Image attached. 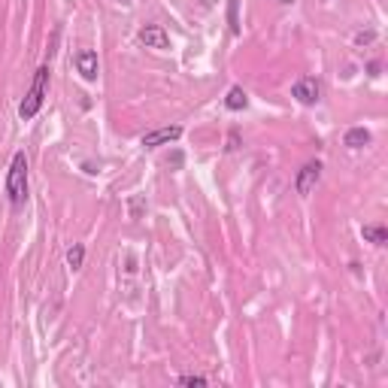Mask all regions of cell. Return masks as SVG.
I'll list each match as a JSON object with an SVG mask.
<instances>
[{
  "label": "cell",
  "instance_id": "6da1fadb",
  "mask_svg": "<svg viewBox=\"0 0 388 388\" xmlns=\"http://www.w3.org/2000/svg\"><path fill=\"white\" fill-rule=\"evenodd\" d=\"M6 194L16 210L25 207L28 200V155L25 152L13 155V164H9V173H6Z\"/></svg>",
  "mask_w": 388,
  "mask_h": 388
},
{
  "label": "cell",
  "instance_id": "7a4b0ae2",
  "mask_svg": "<svg viewBox=\"0 0 388 388\" xmlns=\"http://www.w3.org/2000/svg\"><path fill=\"white\" fill-rule=\"evenodd\" d=\"M45 91H49V64H43L40 70L33 73V82H31L28 95H25V100H21V107H18V116L25 122H31L40 112L43 100H45Z\"/></svg>",
  "mask_w": 388,
  "mask_h": 388
},
{
  "label": "cell",
  "instance_id": "3957f363",
  "mask_svg": "<svg viewBox=\"0 0 388 388\" xmlns=\"http://www.w3.org/2000/svg\"><path fill=\"white\" fill-rule=\"evenodd\" d=\"M291 97L298 100V104H303V107H313V104L322 100V85H318L316 76H301L298 82L291 85Z\"/></svg>",
  "mask_w": 388,
  "mask_h": 388
},
{
  "label": "cell",
  "instance_id": "277c9868",
  "mask_svg": "<svg viewBox=\"0 0 388 388\" xmlns=\"http://www.w3.org/2000/svg\"><path fill=\"white\" fill-rule=\"evenodd\" d=\"M318 179H322V164L318 161H306L301 170H298V179H294V188H298V194H310L316 185H318Z\"/></svg>",
  "mask_w": 388,
  "mask_h": 388
},
{
  "label": "cell",
  "instance_id": "5b68a950",
  "mask_svg": "<svg viewBox=\"0 0 388 388\" xmlns=\"http://www.w3.org/2000/svg\"><path fill=\"white\" fill-rule=\"evenodd\" d=\"M179 136H182V128H179V124H173V128H158V131H152V134L143 136V146H146V149H158V146L176 143Z\"/></svg>",
  "mask_w": 388,
  "mask_h": 388
},
{
  "label": "cell",
  "instance_id": "8992f818",
  "mask_svg": "<svg viewBox=\"0 0 388 388\" xmlns=\"http://www.w3.org/2000/svg\"><path fill=\"white\" fill-rule=\"evenodd\" d=\"M140 43L146 45V49H170V37H167V31L161 25H146L140 31Z\"/></svg>",
  "mask_w": 388,
  "mask_h": 388
},
{
  "label": "cell",
  "instance_id": "52a82bcc",
  "mask_svg": "<svg viewBox=\"0 0 388 388\" xmlns=\"http://www.w3.org/2000/svg\"><path fill=\"white\" fill-rule=\"evenodd\" d=\"M76 70L82 73V79H88V82H95L97 79V52H91V49H82V52H76Z\"/></svg>",
  "mask_w": 388,
  "mask_h": 388
},
{
  "label": "cell",
  "instance_id": "ba28073f",
  "mask_svg": "<svg viewBox=\"0 0 388 388\" xmlns=\"http://www.w3.org/2000/svg\"><path fill=\"white\" fill-rule=\"evenodd\" d=\"M361 237L367 239V243H373V246H385L388 243V231L382 225H364L361 227Z\"/></svg>",
  "mask_w": 388,
  "mask_h": 388
},
{
  "label": "cell",
  "instance_id": "9c48e42d",
  "mask_svg": "<svg viewBox=\"0 0 388 388\" xmlns=\"http://www.w3.org/2000/svg\"><path fill=\"white\" fill-rule=\"evenodd\" d=\"M246 104H249V95H246V91L243 88H239V85H234L231 91H227V97H225V107L227 109H246Z\"/></svg>",
  "mask_w": 388,
  "mask_h": 388
},
{
  "label": "cell",
  "instance_id": "30bf717a",
  "mask_svg": "<svg viewBox=\"0 0 388 388\" xmlns=\"http://www.w3.org/2000/svg\"><path fill=\"white\" fill-rule=\"evenodd\" d=\"M367 143H370V131H364V128H349L346 131V146H349V149H364Z\"/></svg>",
  "mask_w": 388,
  "mask_h": 388
},
{
  "label": "cell",
  "instance_id": "8fae6325",
  "mask_svg": "<svg viewBox=\"0 0 388 388\" xmlns=\"http://www.w3.org/2000/svg\"><path fill=\"white\" fill-rule=\"evenodd\" d=\"M82 258H85V249L76 243V246L70 249V252H67V264H70L73 270H79V267H82Z\"/></svg>",
  "mask_w": 388,
  "mask_h": 388
},
{
  "label": "cell",
  "instance_id": "7c38bea8",
  "mask_svg": "<svg viewBox=\"0 0 388 388\" xmlns=\"http://www.w3.org/2000/svg\"><path fill=\"white\" fill-rule=\"evenodd\" d=\"M237 4L239 0H227V21H231V31L239 33V18H237Z\"/></svg>",
  "mask_w": 388,
  "mask_h": 388
},
{
  "label": "cell",
  "instance_id": "4fadbf2b",
  "mask_svg": "<svg viewBox=\"0 0 388 388\" xmlns=\"http://www.w3.org/2000/svg\"><path fill=\"white\" fill-rule=\"evenodd\" d=\"M179 385H207L203 376H179Z\"/></svg>",
  "mask_w": 388,
  "mask_h": 388
},
{
  "label": "cell",
  "instance_id": "5bb4252c",
  "mask_svg": "<svg viewBox=\"0 0 388 388\" xmlns=\"http://www.w3.org/2000/svg\"><path fill=\"white\" fill-rule=\"evenodd\" d=\"M279 4H291V0H279Z\"/></svg>",
  "mask_w": 388,
  "mask_h": 388
}]
</instances>
